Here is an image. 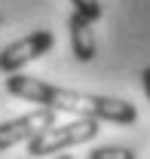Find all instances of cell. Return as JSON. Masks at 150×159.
<instances>
[{"instance_id": "3", "label": "cell", "mask_w": 150, "mask_h": 159, "mask_svg": "<svg viewBox=\"0 0 150 159\" xmlns=\"http://www.w3.org/2000/svg\"><path fill=\"white\" fill-rule=\"evenodd\" d=\"M52 46H55V34L52 31H34L28 37H19L16 43H6L0 49V70L3 74H16L28 61H37L46 52H52Z\"/></svg>"}, {"instance_id": "7", "label": "cell", "mask_w": 150, "mask_h": 159, "mask_svg": "<svg viewBox=\"0 0 150 159\" xmlns=\"http://www.w3.org/2000/svg\"><path fill=\"white\" fill-rule=\"evenodd\" d=\"M68 3H74V12L86 16L89 21H101V16H104L101 0H68Z\"/></svg>"}, {"instance_id": "6", "label": "cell", "mask_w": 150, "mask_h": 159, "mask_svg": "<svg viewBox=\"0 0 150 159\" xmlns=\"http://www.w3.org/2000/svg\"><path fill=\"white\" fill-rule=\"evenodd\" d=\"M89 159H138V156H135V150L123 147V144H104V147L89 150Z\"/></svg>"}, {"instance_id": "4", "label": "cell", "mask_w": 150, "mask_h": 159, "mask_svg": "<svg viewBox=\"0 0 150 159\" xmlns=\"http://www.w3.org/2000/svg\"><path fill=\"white\" fill-rule=\"evenodd\" d=\"M52 122H55V110H46V107H37L31 113H21L16 119L0 122V153L16 147V144H25L28 138H34L40 129H46Z\"/></svg>"}, {"instance_id": "8", "label": "cell", "mask_w": 150, "mask_h": 159, "mask_svg": "<svg viewBox=\"0 0 150 159\" xmlns=\"http://www.w3.org/2000/svg\"><path fill=\"white\" fill-rule=\"evenodd\" d=\"M141 83H144V95H147V101H150V67L141 70Z\"/></svg>"}, {"instance_id": "1", "label": "cell", "mask_w": 150, "mask_h": 159, "mask_svg": "<svg viewBox=\"0 0 150 159\" xmlns=\"http://www.w3.org/2000/svg\"><path fill=\"white\" fill-rule=\"evenodd\" d=\"M3 89L12 98L31 101L37 107L55 110V113H74V116H92V119H107L116 125H129L138 119L135 104L126 98H110V95H92V92H74L55 83H46L40 77H28V74H6Z\"/></svg>"}, {"instance_id": "2", "label": "cell", "mask_w": 150, "mask_h": 159, "mask_svg": "<svg viewBox=\"0 0 150 159\" xmlns=\"http://www.w3.org/2000/svg\"><path fill=\"white\" fill-rule=\"evenodd\" d=\"M101 125L98 119L92 116H80L74 122H52L46 129H40L34 138H28V156L31 159H40V156H52L58 150H68V147H77V144H89V141L98 138Z\"/></svg>"}, {"instance_id": "9", "label": "cell", "mask_w": 150, "mask_h": 159, "mask_svg": "<svg viewBox=\"0 0 150 159\" xmlns=\"http://www.w3.org/2000/svg\"><path fill=\"white\" fill-rule=\"evenodd\" d=\"M55 159H74V156H68V153H61V156H55Z\"/></svg>"}, {"instance_id": "10", "label": "cell", "mask_w": 150, "mask_h": 159, "mask_svg": "<svg viewBox=\"0 0 150 159\" xmlns=\"http://www.w3.org/2000/svg\"><path fill=\"white\" fill-rule=\"evenodd\" d=\"M0 25H3V16H0Z\"/></svg>"}, {"instance_id": "5", "label": "cell", "mask_w": 150, "mask_h": 159, "mask_svg": "<svg viewBox=\"0 0 150 159\" xmlns=\"http://www.w3.org/2000/svg\"><path fill=\"white\" fill-rule=\"evenodd\" d=\"M95 21H89L86 16H80V12H71V19H68V31H71V49H74V58L77 61H92L95 58V49H98V43H95V31H92Z\"/></svg>"}]
</instances>
